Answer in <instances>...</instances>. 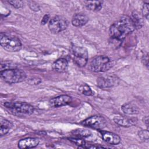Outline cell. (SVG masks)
<instances>
[{"label": "cell", "mask_w": 149, "mask_h": 149, "mask_svg": "<svg viewBox=\"0 0 149 149\" xmlns=\"http://www.w3.org/2000/svg\"><path fill=\"white\" fill-rule=\"evenodd\" d=\"M138 135L139 138L143 141H148V132L147 130H141L139 132Z\"/></svg>", "instance_id": "603a6c76"}, {"label": "cell", "mask_w": 149, "mask_h": 149, "mask_svg": "<svg viewBox=\"0 0 149 149\" xmlns=\"http://www.w3.org/2000/svg\"><path fill=\"white\" fill-rule=\"evenodd\" d=\"M68 26V21L66 18L59 15L52 17L48 23V29L54 34H57L65 30Z\"/></svg>", "instance_id": "52a82bcc"}, {"label": "cell", "mask_w": 149, "mask_h": 149, "mask_svg": "<svg viewBox=\"0 0 149 149\" xmlns=\"http://www.w3.org/2000/svg\"><path fill=\"white\" fill-rule=\"evenodd\" d=\"M88 21V17L83 13H76L72 19V24L75 27H81L84 26Z\"/></svg>", "instance_id": "5bb4252c"}, {"label": "cell", "mask_w": 149, "mask_h": 149, "mask_svg": "<svg viewBox=\"0 0 149 149\" xmlns=\"http://www.w3.org/2000/svg\"><path fill=\"white\" fill-rule=\"evenodd\" d=\"M113 66L109 58L104 55H99L93 58L89 64V68L94 72H104Z\"/></svg>", "instance_id": "5b68a950"}, {"label": "cell", "mask_w": 149, "mask_h": 149, "mask_svg": "<svg viewBox=\"0 0 149 149\" xmlns=\"http://www.w3.org/2000/svg\"><path fill=\"white\" fill-rule=\"evenodd\" d=\"M121 108L123 113L127 115H136L138 114L140 111L137 106L132 102L124 104Z\"/></svg>", "instance_id": "2e32d148"}, {"label": "cell", "mask_w": 149, "mask_h": 149, "mask_svg": "<svg viewBox=\"0 0 149 149\" xmlns=\"http://www.w3.org/2000/svg\"><path fill=\"white\" fill-rule=\"evenodd\" d=\"M105 147L104 146H101L100 145H93V144H85L82 148H103Z\"/></svg>", "instance_id": "484cf974"}, {"label": "cell", "mask_w": 149, "mask_h": 149, "mask_svg": "<svg viewBox=\"0 0 149 149\" xmlns=\"http://www.w3.org/2000/svg\"><path fill=\"white\" fill-rule=\"evenodd\" d=\"M74 134H76L77 137H84L89 136L91 134V132L87 130L80 129L74 130Z\"/></svg>", "instance_id": "7402d4cb"}, {"label": "cell", "mask_w": 149, "mask_h": 149, "mask_svg": "<svg viewBox=\"0 0 149 149\" xmlns=\"http://www.w3.org/2000/svg\"><path fill=\"white\" fill-rule=\"evenodd\" d=\"M119 80L114 74H107L100 76L97 79L98 87L101 88H108L114 87L118 84Z\"/></svg>", "instance_id": "9c48e42d"}, {"label": "cell", "mask_w": 149, "mask_h": 149, "mask_svg": "<svg viewBox=\"0 0 149 149\" xmlns=\"http://www.w3.org/2000/svg\"><path fill=\"white\" fill-rule=\"evenodd\" d=\"M71 55L73 61L79 67L84 66L88 62V52L84 47L73 46L71 48Z\"/></svg>", "instance_id": "8992f818"}, {"label": "cell", "mask_w": 149, "mask_h": 149, "mask_svg": "<svg viewBox=\"0 0 149 149\" xmlns=\"http://www.w3.org/2000/svg\"><path fill=\"white\" fill-rule=\"evenodd\" d=\"M130 17L134 23L136 29H140L143 24V21L139 13L136 12H134L132 13V16Z\"/></svg>", "instance_id": "ffe728a7"}, {"label": "cell", "mask_w": 149, "mask_h": 149, "mask_svg": "<svg viewBox=\"0 0 149 149\" xmlns=\"http://www.w3.org/2000/svg\"><path fill=\"white\" fill-rule=\"evenodd\" d=\"M0 75L1 79L9 84L20 83L26 78V73L23 70L17 68L2 70Z\"/></svg>", "instance_id": "277c9868"}, {"label": "cell", "mask_w": 149, "mask_h": 149, "mask_svg": "<svg viewBox=\"0 0 149 149\" xmlns=\"http://www.w3.org/2000/svg\"><path fill=\"white\" fill-rule=\"evenodd\" d=\"M8 3L12 6L13 7L19 9L22 8L24 5V2L22 1H15V0H10L8 1Z\"/></svg>", "instance_id": "cb8c5ba5"}, {"label": "cell", "mask_w": 149, "mask_h": 149, "mask_svg": "<svg viewBox=\"0 0 149 149\" xmlns=\"http://www.w3.org/2000/svg\"><path fill=\"white\" fill-rule=\"evenodd\" d=\"M142 62L143 63V64L148 68V54L144 55L143 56L142 58Z\"/></svg>", "instance_id": "83f0119b"}, {"label": "cell", "mask_w": 149, "mask_h": 149, "mask_svg": "<svg viewBox=\"0 0 149 149\" xmlns=\"http://www.w3.org/2000/svg\"><path fill=\"white\" fill-rule=\"evenodd\" d=\"M142 14L143 16L146 19H148V15H149V6L148 3H144L142 6Z\"/></svg>", "instance_id": "d4e9b609"}, {"label": "cell", "mask_w": 149, "mask_h": 149, "mask_svg": "<svg viewBox=\"0 0 149 149\" xmlns=\"http://www.w3.org/2000/svg\"><path fill=\"white\" fill-rule=\"evenodd\" d=\"M135 29L136 27L131 17L124 15L111 26L109 34L112 39L122 41L126 36Z\"/></svg>", "instance_id": "6da1fadb"}, {"label": "cell", "mask_w": 149, "mask_h": 149, "mask_svg": "<svg viewBox=\"0 0 149 149\" xmlns=\"http://www.w3.org/2000/svg\"><path fill=\"white\" fill-rule=\"evenodd\" d=\"M72 101V97L68 95H61L51 98L49 101L50 107L58 108L69 104Z\"/></svg>", "instance_id": "30bf717a"}, {"label": "cell", "mask_w": 149, "mask_h": 149, "mask_svg": "<svg viewBox=\"0 0 149 149\" xmlns=\"http://www.w3.org/2000/svg\"><path fill=\"white\" fill-rule=\"evenodd\" d=\"M81 123L84 126L100 130H102L107 125L105 119L100 115L91 116L83 120Z\"/></svg>", "instance_id": "ba28073f"}, {"label": "cell", "mask_w": 149, "mask_h": 149, "mask_svg": "<svg viewBox=\"0 0 149 149\" xmlns=\"http://www.w3.org/2000/svg\"><path fill=\"white\" fill-rule=\"evenodd\" d=\"M102 139L107 143L112 144V145H116L120 143L121 141L120 137L116 134L107 132V131H104L101 130L100 131Z\"/></svg>", "instance_id": "8fae6325"}, {"label": "cell", "mask_w": 149, "mask_h": 149, "mask_svg": "<svg viewBox=\"0 0 149 149\" xmlns=\"http://www.w3.org/2000/svg\"><path fill=\"white\" fill-rule=\"evenodd\" d=\"M39 140L37 138L27 137L21 139L18 142V147L20 149L34 148L37 146L39 144Z\"/></svg>", "instance_id": "4fadbf2b"}, {"label": "cell", "mask_w": 149, "mask_h": 149, "mask_svg": "<svg viewBox=\"0 0 149 149\" xmlns=\"http://www.w3.org/2000/svg\"><path fill=\"white\" fill-rule=\"evenodd\" d=\"M4 107L15 115H30L34 111L33 106L25 102H5Z\"/></svg>", "instance_id": "7a4b0ae2"}, {"label": "cell", "mask_w": 149, "mask_h": 149, "mask_svg": "<svg viewBox=\"0 0 149 149\" xmlns=\"http://www.w3.org/2000/svg\"><path fill=\"white\" fill-rule=\"evenodd\" d=\"M29 6H30V8H31V9L34 11H38L40 10L39 6L37 3H36L33 2H31V3L29 5Z\"/></svg>", "instance_id": "4316f807"}, {"label": "cell", "mask_w": 149, "mask_h": 149, "mask_svg": "<svg viewBox=\"0 0 149 149\" xmlns=\"http://www.w3.org/2000/svg\"><path fill=\"white\" fill-rule=\"evenodd\" d=\"M1 126H0V136L2 137L5 134H6L9 130L13 127V124L9 120L4 119L3 118H1L0 119Z\"/></svg>", "instance_id": "e0dca14e"}, {"label": "cell", "mask_w": 149, "mask_h": 149, "mask_svg": "<svg viewBox=\"0 0 149 149\" xmlns=\"http://www.w3.org/2000/svg\"><path fill=\"white\" fill-rule=\"evenodd\" d=\"M78 90L80 94H81L84 95H86V96L91 95L93 94V91H92L90 87L86 83L81 84L79 87Z\"/></svg>", "instance_id": "d6986e66"}, {"label": "cell", "mask_w": 149, "mask_h": 149, "mask_svg": "<svg viewBox=\"0 0 149 149\" xmlns=\"http://www.w3.org/2000/svg\"><path fill=\"white\" fill-rule=\"evenodd\" d=\"M69 139L72 143H73L76 145L78 146L79 147H80H80L82 148V147L84 146L86 144L85 141L83 139L80 137H75V138H74V137H70V138H69Z\"/></svg>", "instance_id": "44dd1931"}, {"label": "cell", "mask_w": 149, "mask_h": 149, "mask_svg": "<svg viewBox=\"0 0 149 149\" xmlns=\"http://www.w3.org/2000/svg\"><path fill=\"white\" fill-rule=\"evenodd\" d=\"M113 121L117 125L125 127L132 126L136 125L137 122V120L134 118H130L122 116H115L113 118Z\"/></svg>", "instance_id": "7c38bea8"}, {"label": "cell", "mask_w": 149, "mask_h": 149, "mask_svg": "<svg viewBox=\"0 0 149 149\" xmlns=\"http://www.w3.org/2000/svg\"><path fill=\"white\" fill-rule=\"evenodd\" d=\"M143 120H144V122H145L146 125L148 126V116H145L143 118Z\"/></svg>", "instance_id": "4dcf8cb0"}, {"label": "cell", "mask_w": 149, "mask_h": 149, "mask_svg": "<svg viewBox=\"0 0 149 149\" xmlns=\"http://www.w3.org/2000/svg\"><path fill=\"white\" fill-rule=\"evenodd\" d=\"M86 7L90 10L99 11L101 9L103 2L101 1H84Z\"/></svg>", "instance_id": "ac0fdd59"}, {"label": "cell", "mask_w": 149, "mask_h": 149, "mask_svg": "<svg viewBox=\"0 0 149 149\" xmlns=\"http://www.w3.org/2000/svg\"><path fill=\"white\" fill-rule=\"evenodd\" d=\"M0 44L2 47L8 52H17L22 48V42L16 36L6 33H1Z\"/></svg>", "instance_id": "3957f363"}, {"label": "cell", "mask_w": 149, "mask_h": 149, "mask_svg": "<svg viewBox=\"0 0 149 149\" xmlns=\"http://www.w3.org/2000/svg\"><path fill=\"white\" fill-rule=\"evenodd\" d=\"M68 67V62L65 58H59L52 64V69L56 72L62 73L65 72Z\"/></svg>", "instance_id": "9a60e30c"}, {"label": "cell", "mask_w": 149, "mask_h": 149, "mask_svg": "<svg viewBox=\"0 0 149 149\" xmlns=\"http://www.w3.org/2000/svg\"><path fill=\"white\" fill-rule=\"evenodd\" d=\"M49 19V15L48 14H45L42 19V20H41V24H42V25L45 24L48 22Z\"/></svg>", "instance_id": "f546056e"}, {"label": "cell", "mask_w": 149, "mask_h": 149, "mask_svg": "<svg viewBox=\"0 0 149 149\" xmlns=\"http://www.w3.org/2000/svg\"><path fill=\"white\" fill-rule=\"evenodd\" d=\"M41 81L40 79L38 78H33L29 80V83L31 84H38Z\"/></svg>", "instance_id": "f1b7e54d"}]
</instances>
